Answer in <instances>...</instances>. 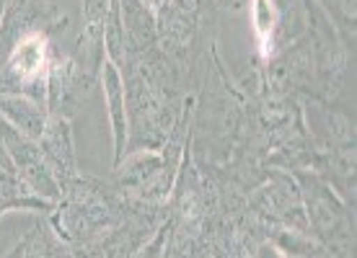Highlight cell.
I'll return each mask as SVG.
<instances>
[{
    "label": "cell",
    "mask_w": 357,
    "mask_h": 258,
    "mask_svg": "<svg viewBox=\"0 0 357 258\" xmlns=\"http://www.w3.org/2000/svg\"><path fill=\"white\" fill-rule=\"evenodd\" d=\"M0 145L6 147L10 161L16 163L18 173L26 178V184L34 188L36 194L47 199V202L60 199L63 188H60L57 178L50 170L45 155H42V150H39V145L34 140H29L26 134H21L13 124H8L6 119H0Z\"/></svg>",
    "instance_id": "6da1fadb"
},
{
    "label": "cell",
    "mask_w": 357,
    "mask_h": 258,
    "mask_svg": "<svg viewBox=\"0 0 357 258\" xmlns=\"http://www.w3.org/2000/svg\"><path fill=\"white\" fill-rule=\"evenodd\" d=\"M83 93V67L73 57H52L47 72V108L52 116L70 119Z\"/></svg>",
    "instance_id": "7a4b0ae2"
},
{
    "label": "cell",
    "mask_w": 357,
    "mask_h": 258,
    "mask_svg": "<svg viewBox=\"0 0 357 258\" xmlns=\"http://www.w3.org/2000/svg\"><path fill=\"white\" fill-rule=\"evenodd\" d=\"M39 150L45 155L47 166L54 173L60 188L70 186L75 181V152H73V132L70 122L63 116H47L42 137L36 140Z\"/></svg>",
    "instance_id": "3957f363"
},
{
    "label": "cell",
    "mask_w": 357,
    "mask_h": 258,
    "mask_svg": "<svg viewBox=\"0 0 357 258\" xmlns=\"http://www.w3.org/2000/svg\"><path fill=\"white\" fill-rule=\"evenodd\" d=\"M50 209V202L42 199L18 173L16 163L10 161L6 147L0 145V214L8 209Z\"/></svg>",
    "instance_id": "277c9868"
},
{
    "label": "cell",
    "mask_w": 357,
    "mask_h": 258,
    "mask_svg": "<svg viewBox=\"0 0 357 258\" xmlns=\"http://www.w3.org/2000/svg\"><path fill=\"white\" fill-rule=\"evenodd\" d=\"M104 72H101V81H104V93H107L109 114H112V124H114V155L116 163L125 158L127 147V106H125V81L116 70L114 63L104 60L101 63Z\"/></svg>",
    "instance_id": "5b68a950"
},
{
    "label": "cell",
    "mask_w": 357,
    "mask_h": 258,
    "mask_svg": "<svg viewBox=\"0 0 357 258\" xmlns=\"http://www.w3.org/2000/svg\"><path fill=\"white\" fill-rule=\"evenodd\" d=\"M0 114L6 122L13 124L29 140H39L47 124V111L42 104H36L26 96H13V93H0Z\"/></svg>",
    "instance_id": "8992f818"
},
{
    "label": "cell",
    "mask_w": 357,
    "mask_h": 258,
    "mask_svg": "<svg viewBox=\"0 0 357 258\" xmlns=\"http://www.w3.org/2000/svg\"><path fill=\"white\" fill-rule=\"evenodd\" d=\"M251 26H254V34L259 39L261 54H269L272 34H275L277 26V13L272 0H251Z\"/></svg>",
    "instance_id": "52a82bcc"
},
{
    "label": "cell",
    "mask_w": 357,
    "mask_h": 258,
    "mask_svg": "<svg viewBox=\"0 0 357 258\" xmlns=\"http://www.w3.org/2000/svg\"><path fill=\"white\" fill-rule=\"evenodd\" d=\"M163 241H166V227L163 230L155 232V238H153L145 248H140L135 253V258H161V248H163Z\"/></svg>",
    "instance_id": "ba28073f"
},
{
    "label": "cell",
    "mask_w": 357,
    "mask_h": 258,
    "mask_svg": "<svg viewBox=\"0 0 357 258\" xmlns=\"http://www.w3.org/2000/svg\"><path fill=\"white\" fill-rule=\"evenodd\" d=\"M145 6H148V8L151 10H161L163 6H166V0H143Z\"/></svg>",
    "instance_id": "9c48e42d"
},
{
    "label": "cell",
    "mask_w": 357,
    "mask_h": 258,
    "mask_svg": "<svg viewBox=\"0 0 357 258\" xmlns=\"http://www.w3.org/2000/svg\"><path fill=\"white\" fill-rule=\"evenodd\" d=\"M10 6V0H0V21H3V16H6V8Z\"/></svg>",
    "instance_id": "30bf717a"
}]
</instances>
